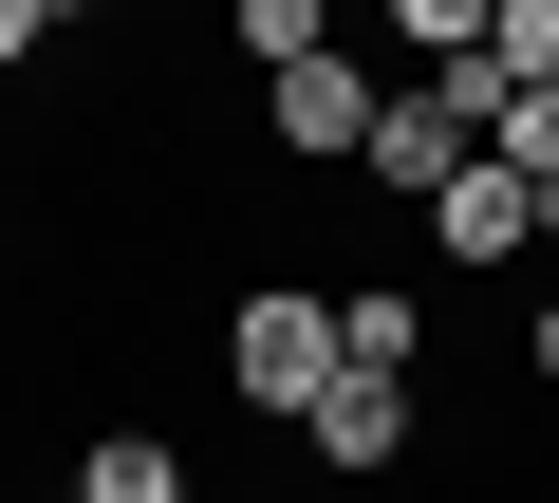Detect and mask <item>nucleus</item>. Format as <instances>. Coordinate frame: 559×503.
I'll return each instance as SVG.
<instances>
[{
	"mask_svg": "<svg viewBox=\"0 0 559 503\" xmlns=\"http://www.w3.org/2000/svg\"><path fill=\"white\" fill-rule=\"evenodd\" d=\"M224 373H242L261 410H318V392L355 373V336H336V299H242V318H224Z\"/></svg>",
	"mask_w": 559,
	"mask_h": 503,
	"instance_id": "f257e3e1",
	"label": "nucleus"
},
{
	"mask_svg": "<svg viewBox=\"0 0 559 503\" xmlns=\"http://www.w3.org/2000/svg\"><path fill=\"white\" fill-rule=\"evenodd\" d=\"M355 168H373V187H411V205H448V187H466V168H485V131H466V112H448V94H429V75H411V94H392V112H373V149H355Z\"/></svg>",
	"mask_w": 559,
	"mask_h": 503,
	"instance_id": "f03ea898",
	"label": "nucleus"
},
{
	"mask_svg": "<svg viewBox=\"0 0 559 503\" xmlns=\"http://www.w3.org/2000/svg\"><path fill=\"white\" fill-rule=\"evenodd\" d=\"M429 242H448V262H522V242H559V205H540V168H503V149H485V168L429 205Z\"/></svg>",
	"mask_w": 559,
	"mask_h": 503,
	"instance_id": "7ed1b4c3",
	"label": "nucleus"
},
{
	"mask_svg": "<svg viewBox=\"0 0 559 503\" xmlns=\"http://www.w3.org/2000/svg\"><path fill=\"white\" fill-rule=\"evenodd\" d=\"M261 112H280V149H373V57H299V75H261Z\"/></svg>",
	"mask_w": 559,
	"mask_h": 503,
	"instance_id": "20e7f679",
	"label": "nucleus"
},
{
	"mask_svg": "<svg viewBox=\"0 0 559 503\" xmlns=\"http://www.w3.org/2000/svg\"><path fill=\"white\" fill-rule=\"evenodd\" d=\"M299 447H318V466H392V447H411V373H336V392L299 410Z\"/></svg>",
	"mask_w": 559,
	"mask_h": 503,
	"instance_id": "39448f33",
	"label": "nucleus"
},
{
	"mask_svg": "<svg viewBox=\"0 0 559 503\" xmlns=\"http://www.w3.org/2000/svg\"><path fill=\"white\" fill-rule=\"evenodd\" d=\"M75 503H187V466L150 429H112V447H75Z\"/></svg>",
	"mask_w": 559,
	"mask_h": 503,
	"instance_id": "423d86ee",
	"label": "nucleus"
},
{
	"mask_svg": "<svg viewBox=\"0 0 559 503\" xmlns=\"http://www.w3.org/2000/svg\"><path fill=\"white\" fill-rule=\"evenodd\" d=\"M224 20H242V57H261V75H299V57H336V0H224Z\"/></svg>",
	"mask_w": 559,
	"mask_h": 503,
	"instance_id": "0eeeda50",
	"label": "nucleus"
},
{
	"mask_svg": "<svg viewBox=\"0 0 559 503\" xmlns=\"http://www.w3.org/2000/svg\"><path fill=\"white\" fill-rule=\"evenodd\" d=\"M485 57H503V94H559V0H503Z\"/></svg>",
	"mask_w": 559,
	"mask_h": 503,
	"instance_id": "6e6552de",
	"label": "nucleus"
},
{
	"mask_svg": "<svg viewBox=\"0 0 559 503\" xmlns=\"http://www.w3.org/2000/svg\"><path fill=\"white\" fill-rule=\"evenodd\" d=\"M373 20H392L411 57H485V20H503V0H373Z\"/></svg>",
	"mask_w": 559,
	"mask_h": 503,
	"instance_id": "1a4fd4ad",
	"label": "nucleus"
},
{
	"mask_svg": "<svg viewBox=\"0 0 559 503\" xmlns=\"http://www.w3.org/2000/svg\"><path fill=\"white\" fill-rule=\"evenodd\" d=\"M411 318H429V299H392V280H373V299H336V336H355V373H411Z\"/></svg>",
	"mask_w": 559,
	"mask_h": 503,
	"instance_id": "9d476101",
	"label": "nucleus"
},
{
	"mask_svg": "<svg viewBox=\"0 0 559 503\" xmlns=\"http://www.w3.org/2000/svg\"><path fill=\"white\" fill-rule=\"evenodd\" d=\"M503 168H540V187H559V94H522V112H503Z\"/></svg>",
	"mask_w": 559,
	"mask_h": 503,
	"instance_id": "9b49d317",
	"label": "nucleus"
},
{
	"mask_svg": "<svg viewBox=\"0 0 559 503\" xmlns=\"http://www.w3.org/2000/svg\"><path fill=\"white\" fill-rule=\"evenodd\" d=\"M20 57H38V0H0V75H20Z\"/></svg>",
	"mask_w": 559,
	"mask_h": 503,
	"instance_id": "f8f14e48",
	"label": "nucleus"
},
{
	"mask_svg": "<svg viewBox=\"0 0 559 503\" xmlns=\"http://www.w3.org/2000/svg\"><path fill=\"white\" fill-rule=\"evenodd\" d=\"M540 373H559V299H540Z\"/></svg>",
	"mask_w": 559,
	"mask_h": 503,
	"instance_id": "ddd939ff",
	"label": "nucleus"
},
{
	"mask_svg": "<svg viewBox=\"0 0 559 503\" xmlns=\"http://www.w3.org/2000/svg\"><path fill=\"white\" fill-rule=\"evenodd\" d=\"M38 20H75V0H38Z\"/></svg>",
	"mask_w": 559,
	"mask_h": 503,
	"instance_id": "4468645a",
	"label": "nucleus"
}]
</instances>
